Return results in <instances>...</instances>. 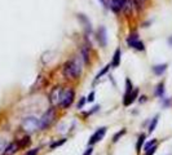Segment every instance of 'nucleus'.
<instances>
[{
    "label": "nucleus",
    "mask_w": 172,
    "mask_h": 155,
    "mask_svg": "<svg viewBox=\"0 0 172 155\" xmlns=\"http://www.w3.org/2000/svg\"><path fill=\"white\" fill-rule=\"evenodd\" d=\"M158 115H155L153 119H151V122H150V124H149V128H148V132L149 133H151V132H154V129H155V127H157V124H158Z\"/></svg>",
    "instance_id": "nucleus-18"
},
{
    "label": "nucleus",
    "mask_w": 172,
    "mask_h": 155,
    "mask_svg": "<svg viewBox=\"0 0 172 155\" xmlns=\"http://www.w3.org/2000/svg\"><path fill=\"white\" fill-rule=\"evenodd\" d=\"M120 56H122V52H120V49H117L114 52V56H113V61H111V67H118L120 65Z\"/></svg>",
    "instance_id": "nucleus-12"
},
{
    "label": "nucleus",
    "mask_w": 172,
    "mask_h": 155,
    "mask_svg": "<svg viewBox=\"0 0 172 155\" xmlns=\"http://www.w3.org/2000/svg\"><path fill=\"white\" fill-rule=\"evenodd\" d=\"M30 137L29 136H26V137H23V139L20 141V143H18V146H21V148H25V146H29L30 145Z\"/></svg>",
    "instance_id": "nucleus-24"
},
{
    "label": "nucleus",
    "mask_w": 172,
    "mask_h": 155,
    "mask_svg": "<svg viewBox=\"0 0 172 155\" xmlns=\"http://www.w3.org/2000/svg\"><path fill=\"white\" fill-rule=\"evenodd\" d=\"M18 143H16V142H12V143H9L5 148V150H4V155H13L17 150H18Z\"/></svg>",
    "instance_id": "nucleus-13"
},
{
    "label": "nucleus",
    "mask_w": 172,
    "mask_h": 155,
    "mask_svg": "<svg viewBox=\"0 0 172 155\" xmlns=\"http://www.w3.org/2000/svg\"><path fill=\"white\" fill-rule=\"evenodd\" d=\"M168 45H171V47H172V36H170V38H168Z\"/></svg>",
    "instance_id": "nucleus-31"
},
{
    "label": "nucleus",
    "mask_w": 172,
    "mask_h": 155,
    "mask_svg": "<svg viewBox=\"0 0 172 155\" xmlns=\"http://www.w3.org/2000/svg\"><path fill=\"white\" fill-rule=\"evenodd\" d=\"M78 18L84 23V27H85V31L87 32H91L92 31V26H91V22H89V20L85 17L84 14H78Z\"/></svg>",
    "instance_id": "nucleus-14"
},
{
    "label": "nucleus",
    "mask_w": 172,
    "mask_h": 155,
    "mask_svg": "<svg viewBox=\"0 0 172 155\" xmlns=\"http://www.w3.org/2000/svg\"><path fill=\"white\" fill-rule=\"evenodd\" d=\"M132 91H133V84H132V82L127 78V79H126V93H124V96H123V97H127Z\"/></svg>",
    "instance_id": "nucleus-17"
},
{
    "label": "nucleus",
    "mask_w": 172,
    "mask_h": 155,
    "mask_svg": "<svg viewBox=\"0 0 172 155\" xmlns=\"http://www.w3.org/2000/svg\"><path fill=\"white\" fill-rule=\"evenodd\" d=\"M110 67H111V65L109 63V65H106V66H105L104 68H102V70H101V71H100V73H98V74L96 75V80H98V79H100V78H101L102 75H105V74H106V73L109 71V68H110Z\"/></svg>",
    "instance_id": "nucleus-23"
},
{
    "label": "nucleus",
    "mask_w": 172,
    "mask_h": 155,
    "mask_svg": "<svg viewBox=\"0 0 172 155\" xmlns=\"http://www.w3.org/2000/svg\"><path fill=\"white\" fill-rule=\"evenodd\" d=\"M39 154V149H31V150H29L25 155H38Z\"/></svg>",
    "instance_id": "nucleus-26"
},
{
    "label": "nucleus",
    "mask_w": 172,
    "mask_h": 155,
    "mask_svg": "<svg viewBox=\"0 0 172 155\" xmlns=\"http://www.w3.org/2000/svg\"><path fill=\"white\" fill-rule=\"evenodd\" d=\"M85 102H87L85 97H82V98L79 100V102H78V105H76V107H78V109H83L84 105H85Z\"/></svg>",
    "instance_id": "nucleus-25"
},
{
    "label": "nucleus",
    "mask_w": 172,
    "mask_h": 155,
    "mask_svg": "<svg viewBox=\"0 0 172 155\" xmlns=\"http://www.w3.org/2000/svg\"><path fill=\"white\" fill-rule=\"evenodd\" d=\"M155 145H158V142H157V140H155V139L151 140V141H149L148 143H146V145L144 146V151H145V153H146V151H149V150H150V149H153Z\"/></svg>",
    "instance_id": "nucleus-19"
},
{
    "label": "nucleus",
    "mask_w": 172,
    "mask_h": 155,
    "mask_svg": "<svg viewBox=\"0 0 172 155\" xmlns=\"http://www.w3.org/2000/svg\"><path fill=\"white\" fill-rule=\"evenodd\" d=\"M106 131H108V128H106V127H100V128H97L96 131L93 132V134L89 137V140H88V145H89V146H93L94 143L100 142V141H101V140L105 137Z\"/></svg>",
    "instance_id": "nucleus-7"
},
{
    "label": "nucleus",
    "mask_w": 172,
    "mask_h": 155,
    "mask_svg": "<svg viewBox=\"0 0 172 155\" xmlns=\"http://www.w3.org/2000/svg\"><path fill=\"white\" fill-rule=\"evenodd\" d=\"M55 118H56V109H55V106H52V107H49L39 119V129H47L48 127H50Z\"/></svg>",
    "instance_id": "nucleus-2"
},
{
    "label": "nucleus",
    "mask_w": 172,
    "mask_h": 155,
    "mask_svg": "<svg viewBox=\"0 0 172 155\" xmlns=\"http://www.w3.org/2000/svg\"><path fill=\"white\" fill-rule=\"evenodd\" d=\"M75 100V91L71 89V88H69L65 91L64 93V98H62V102H61V107L62 109H69L71 105H73V102Z\"/></svg>",
    "instance_id": "nucleus-8"
},
{
    "label": "nucleus",
    "mask_w": 172,
    "mask_h": 155,
    "mask_svg": "<svg viewBox=\"0 0 172 155\" xmlns=\"http://www.w3.org/2000/svg\"><path fill=\"white\" fill-rule=\"evenodd\" d=\"M137 96H139V89L137 88H133V91L128 94L127 97H123V105L124 106H130L131 103H133L137 98Z\"/></svg>",
    "instance_id": "nucleus-10"
},
{
    "label": "nucleus",
    "mask_w": 172,
    "mask_h": 155,
    "mask_svg": "<svg viewBox=\"0 0 172 155\" xmlns=\"http://www.w3.org/2000/svg\"><path fill=\"white\" fill-rule=\"evenodd\" d=\"M22 128L26 132H34L39 129V119L35 116H26L22 120Z\"/></svg>",
    "instance_id": "nucleus-5"
},
{
    "label": "nucleus",
    "mask_w": 172,
    "mask_h": 155,
    "mask_svg": "<svg viewBox=\"0 0 172 155\" xmlns=\"http://www.w3.org/2000/svg\"><path fill=\"white\" fill-rule=\"evenodd\" d=\"M88 48L89 47H83L82 48V57H83V61L85 62V63H87L88 62Z\"/></svg>",
    "instance_id": "nucleus-22"
},
{
    "label": "nucleus",
    "mask_w": 172,
    "mask_h": 155,
    "mask_svg": "<svg viewBox=\"0 0 172 155\" xmlns=\"http://www.w3.org/2000/svg\"><path fill=\"white\" fill-rule=\"evenodd\" d=\"M155 94H157V97H160V98L165 97V84H163V83H159L157 85Z\"/></svg>",
    "instance_id": "nucleus-16"
},
{
    "label": "nucleus",
    "mask_w": 172,
    "mask_h": 155,
    "mask_svg": "<svg viewBox=\"0 0 172 155\" xmlns=\"http://www.w3.org/2000/svg\"><path fill=\"white\" fill-rule=\"evenodd\" d=\"M62 74L66 79H78L82 74L80 58H71L62 66Z\"/></svg>",
    "instance_id": "nucleus-1"
},
{
    "label": "nucleus",
    "mask_w": 172,
    "mask_h": 155,
    "mask_svg": "<svg viewBox=\"0 0 172 155\" xmlns=\"http://www.w3.org/2000/svg\"><path fill=\"white\" fill-rule=\"evenodd\" d=\"M145 139H146V134L145 133H141L139 136V140H137V142H136V151L137 153L141 151V148H142L144 143H145Z\"/></svg>",
    "instance_id": "nucleus-15"
},
{
    "label": "nucleus",
    "mask_w": 172,
    "mask_h": 155,
    "mask_svg": "<svg viewBox=\"0 0 172 155\" xmlns=\"http://www.w3.org/2000/svg\"><path fill=\"white\" fill-rule=\"evenodd\" d=\"M100 2L102 3V5H104L105 8H108V9H109V0H100Z\"/></svg>",
    "instance_id": "nucleus-30"
},
{
    "label": "nucleus",
    "mask_w": 172,
    "mask_h": 155,
    "mask_svg": "<svg viewBox=\"0 0 172 155\" xmlns=\"http://www.w3.org/2000/svg\"><path fill=\"white\" fill-rule=\"evenodd\" d=\"M127 45L130 48H133L136 50H145V44L139 39V35H137V32H132L130 36L127 38Z\"/></svg>",
    "instance_id": "nucleus-4"
},
{
    "label": "nucleus",
    "mask_w": 172,
    "mask_h": 155,
    "mask_svg": "<svg viewBox=\"0 0 172 155\" xmlns=\"http://www.w3.org/2000/svg\"><path fill=\"white\" fill-rule=\"evenodd\" d=\"M130 2L128 0H109V9L118 13L120 11H127L130 8Z\"/></svg>",
    "instance_id": "nucleus-6"
},
{
    "label": "nucleus",
    "mask_w": 172,
    "mask_h": 155,
    "mask_svg": "<svg viewBox=\"0 0 172 155\" xmlns=\"http://www.w3.org/2000/svg\"><path fill=\"white\" fill-rule=\"evenodd\" d=\"M85 100H87V102H93V101H94V92L92 91V92L88 94V97L85 98Z\"/></svg>",
    "instance_id": "nucleus-27"
},
{
    "label": "nucleus",
    "mask_w": 172,
    "mask_h": 155,
    "mask_svg": "<svg viewBox=\"0 0 172 155\" xmlns=\"http://www.w3.org/2000/svg\"><path fill=\"white\" fill-rule=\"evenodd\" d=\"M65 142H66V139H61L60 141H55V142H52V143H50L49 148L53 150V149H56V148H60V146H62Z\"/></svg>",
    "instance_id": "nucleus-21"
},
{
    "label": "nucleus",
    "mask_w": 172,
    "mask_h": 155,
    "mask_svg": "<svg viewBox=\"0 0 172 155\" xmlns=\"http://www.w3.org/2000/svg\"><path fill=\"white\" fill-rule=\"evenodd\" d=\"M64 93H65V91L62 89V87H60V85L52 89V92L49 94V101L52 103V106L61 105L62 98H64Z\"/></svg>",
    "instance_id": "nucleus-3"
},
{
    "label": "nucleus",
    "mask_w": 172,
    "mask_h": 155,
    "mask_svg": "<svg viewBox=\"0 0 172 155\" xmlns=\"http://www.w3.org/2000/svg\"><path fill=\"white\" fill-rule=\"evenodd\" d=\"M98 110H100V106H98V105H97V106H94V107L89 111V113H88V115H92V114H94V113H97Z\"/></svg>",
    "instance_id": "nucleus-28"
},
{
    "label": "nucleus",
    "mask_w": 172,
    "mask_h": 155,
    "mask_svg": "<svg viewBox=\"0 0 172 155\" xmlns=\"http://www.w3.org/2000/svg\"><path fill=\"white\" fill-rule=\"evenodd\" d=\"M167 67H168L167 63H159V65H155V66H153V73L155 74L157 76H162L163 74L166 73Z\"/></svg>",
    "instance_id": "nucleus-11"
},
{
    "label": "nucleus",
    "mask_w": 172,
    "mask_h": 155,
    "mask_svg": "<svg viewBox=\"0 0 172 155\" xmlns=\"http://www.w3.org/2000/svg\"><path fill=\"white\" fill-rule=\"evenodd\" d=\"M97 40H98L101 47H106V44H108V32H106V29L104 27V26H100L98 30H97Z\"/></svg>",
    "instance_id": "nucleus-9"
},
{
    "label": "nucleus",
    "mask_w": 172,
    "mask_h": 155,
    "mask_svg": "<svg viewBox=\"0 0 172 155\" xmlns=\"http://www.w3.org/2000/svg\"><path fill=\"white\" fill-rule=\"evenodd\" d=\"M126 132H127V129H126V128H123V129H122V131H119V132H117V133L114 134V137H113V142H118V141H119V139H120V137H122V136H124V134H126Z\"/></svg>",
    "instance_id": "nucleus-20"
},
{
    "label": "nucleus",
    "mask_w": 172,
    "mask_h": 155,
    "mask_svg": "<svg viewBox=\"0 0 172 155\" xmlns=\"http://www.w3.org/2000/svg\"><path fill=\"white\" fill-rule=\"evenodd\" d=\"M92 153H93V148H92V146H89V148L84 151V154H83V155H92Z\"/></svg>",
    "instance_id": "nucleus-29"
}]
</instances>
